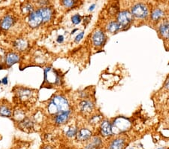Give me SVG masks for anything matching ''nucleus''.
Segmentation results:
<instances>
[{"label": "nucleus", "instance_id": "1", "mask_svg": "<svg viewBox=\"0 0 169 149\" xmlns=\"http://www.w3.org/2000/svg\"><path fill=\"white\" fill-rule=\"evenodd\" d=\"M70 108L68 100L62 96L57 95L53 97L48 105V111L51 114H57L58 113L68 111Z\"/></svg>", "mask_w": 169, "mask_h": 149}, {"label": "nucleus", "instance_id": "2", "mask_svg": "<svg viewBox=\"0 0 169 149\" xmlns=\"http://www.w3.org/2000/svg\"><path fill=\"white\" fill-rule=\"evenodd\" d=\"M131 127V122L129 120L124 117H118L115 119L112 124L113 135H119L120 133L129 130Z\"/></svg>", "mask_w": 169, "mask_h": 149}, {"label": "nucleus", "instance_id": "3", "mask_svg": "<svg viewBox=\"0 0 169 149\" xmlns=\"http://www.w3.org/2000/svg\"><path fill=\"white\" fill-rule=\"evenodd\" d=\"M44 72V82L49 84H59L60 82V77L57 72L53 68H46Z\"/></svg>", "mask_w": 169, "mask_h": 149}, {"label": "nucleus", "instance_id": "4", "mask_svg": "<svg viewBox=\"0 0 169 149\" xmlns=\"http://www.w3.org/2000/svg\"><path fill=\"white\" fill-rule=\"evenodd\" d=\"M131 13L133 17L139 19H145L148 16V8L144 4L137 3L131 8Z\"/></svg>", "mask_w": 169, "mask_h": 149}, {"label": "nucleus", "instance_id": "5", "mask_svg": "<svg viewBox=\"0 0 169 149\" xmlns=\"http://www.w3.org/2000/svg\"><path fill=\"white\" fill-rule=\"evenodd\" d=\"M133 21V16L131 12L128 11H123L119 13L117 16V22L122 27H126Z\"/></svg>", "mask_w": 169, "mask_h": 149}, {"label": "nucleus", "instance_id": "6", "mask_svg": "<svg viewBox=\"0 0 169 149\" xmlns=\"http://www.w3.org/2000/svg\"><path fill=\"white\" fill-rule=\"evenodd\" d=\"M42 22L43 18L39 9L37 10V11H32V12L30 13L29 15V25L32 27V28H36V27H38Z\"/></svg>", "mask_w": 169, "mask_h": 149}, {"label": "nucleus", "instance_id": "7", "mask_svg": "<svg viewBox=\"0 0 169 149\" xmlns=\"http://www.w3.org/2000/svg\"><path fill=\"white\" fill-rule=\"evenodd\" d=\"M100 133L103 136H111L113 135L112 124L107 120H104L101 122L100 126Z\"/></svg>", "mask_w": 169, "mask_h": 149}, {"label": "nucleus", "instance_id": "8", "mask_svg": "<svg viewBox=\"0 0 169 149\" xmlns=\"http://www.w3.org/2000/svg\"><path fill=\"white\" fill-rule=\"evenodd\" d=\"M70 115H71V111L70 110L63 111V112L58 113V114L55 115L54 121H55L56 124H58V125H62V124H65L68 121V120L70 117Z\"/></svg>", "mask_w": 169, "mask_h": 149}, {"label": "nucleus", "instance_id": "9", "mask_svg": "<svg viewBox=\"0 0 169 149\" xmlns=\"http://www.w3.org/2000/svg\"><path fill=\"white\" fill-rule=\"evenodd\" d=\"M92 38H93V43L94 45L96 47H100L104 44L106 37L102 31L97 30L94 32Z\"/></svg>", "mask_w": 169, "mask_h": 149}, {"label": "nucleus", "instance_id": "10", "mask_svg": "<svg viewBox=\"0 0 169 149\" xmlns=\"http://www.w3.org/2000/svg\"><path fill=\"white\" fill-rule=\"evenodd\" d=\"M17 94H18V98H19L21 101L26 102L31 100L33 94H32V91L29 90V89L23 88L22 87V88L18 89Z\"/></svg>", "mask_w": 169, "mask_h": 149}, {"label": "nucleus", "instance_id": "11", "mask_svg": "<svg viewBox=\"0 0 169 149\" xmlns=\"http://www.w3.org/2000/svg\"><path fill=\"white\" fill-rule=\"evenodd\" d=\"M20 55H18L17 53L10 52L5 57V64L7 66L11 67L15 63H18L20 61Z\"/></svg>", "mask_w": 169, "mask_h": 149}, {"label": "nucleus", "instance_id": "12", "mask_svg": "<svg viewBox=\"0 0 169 149\" xmlns=\"http://www.w3.org/2000/svg\"><path fill=\"white\" fill-rule=\"evenodd\" d=\"M91 136H92L91 130H90L87 128H82L78 132L76 136H77V139H78V141L84 142L88 140L91 137Z\"/></svg>", "mask_w": 169, "mask_h": 149}, {"label": "nucleus", "instance_id": "13", "mask_svg": "<svg viewBox=\"0 0 169 149\" xmlns=\"http://www.w3.org/2000/svg\"><path fill=\"white\" fill-rule=\"evenodd\" d=\"M159 32L162 38L169 39V21H165L160 24L159 27Z\"/></svg>", "mask_w": 169, "mask_h": 149}, {"label": "nucleus", "instance_id": "14", "mask_svg": "<svg viewBox=\"0 0 169 149\" xmlns=\"http://www.w3.org/2000/svg\"><path fill=\"white\" fill-rule=\"evenodd\" d=\"M80 108L81 111L84 114H89L92 112L94 108L93 103L89 100H84L80 103Z\"/></svg>", "mask_w": 169, "mask_h": 149}, {"label": "nucleus", "instance_id": "15", "mask_svg": "<svg viewBox=\"0 0 169 149\" xmlns=\"http://www.w3.org/2000/svg\"><path fill=\"white\" fill-rule=\"evenodd\" d=\"M125 140L122 138L114 139L109 145V149H123Z\"/></svg>", "mask_w": 169, "mask_h": 149}, {"label": "nucleus", "instance_id": "16", "mask_svg": "<svg viewBox=\"0 0 169 149\" xmlns=\"http://www.w3.org/2000/svg\"><path fill=\"white\" fill-rule=\"evenodd\" d=\"M43 18V22H48L52 18V11L49 8H41L39 9Z\"/></svg>", "mask_w": 169, "mask_h": 149}, {"label": "nucleus", "instance_id": "17", "mask_svg": "<svg viewBox=\"0 0 169 149\" xmlns=\"http://www.w3.org/2000/svg\"><path fill=\"white\" fill-rule=\"evenodd\" d=\"M14 47L18 51H24L28 47V43L26 40L23 39V38H19L14 42Z\"/></svg>", "mask_w": 169, "mask_h": 149}, {"label": "nucleus", "instance_id": "18", "mask_svg": "<svg viewBox=\"0 0 169 149\" xmlns=\"http://www.w3.org/2000/svg\"><path fill=\"white\" fill-rule=\"evenodd\" d=\"M14 24V19L10 15H6L5 18H3L2 21V24H1V27L3 30H7L8 29L11 28V27L12 26V24Z\"/></svg>", "mask_w": 169, "mask_h": 149}, {"label": "nucleus", "instance_id": "19", "mask_svg": "<svg viewBox=\"0 0 169 149\" xmlns=\"http://www.w3.org/2000/svg\"><path fill=\"white\" fill-rule=\"evenodd\" d=\"M163 16H164V12L162 10H161L160 8H156L155 10L152 11L151 14H150V18L153 21H158Z\"/></svg>", "mask_w": 169, "mask_h": 149}, {"label": "nucleus", "instance_id": "20", "mask_svg": "<svg viewBox=\"0 0 169 149\" xmlns=\"http://www.w3.org/2000/svg\"><path fill=\"white\" fill-rule=\"evenodd\" d=\"M121 29V27L117 21H111L107 25V31L111 33H115Z\"/></svg>", "mask_w": 169, "mask_h": 149}, {"label": "nucleus", "instance_id": "21", "mask_svg": "<svg viewBox=\"0 0 169 149\" xmlns=\"http://www.w3.org/2000/svg\"><path fill=\"white\" fill-rule=\"evenodd\" d=\"M101 143V141L98 137H94L93 140L86 145L85 149H96L97 148L99 147Z\"/></svg>", "mask_w": 169, "mask_h": 149}, {"label": "nucleus", "instance_id": "22", "mask_svg": "<svg viewBox=\"0 0 169 149\" xmlns=\"http://www.w3.org/2000/svg\"><path fill=\"white\" fill-rule=\"evenodd\" d=\"M12 114L11 108L8 105H2L0 107V116L2 117H11Z\"/></svg>", "mask_w": 169, "mask_h": 149}, {"label": "nucleus", "instance_id": "23", "mask_svg": "<svg viewBox=\"0 0 169 149\" xmlns=\"http://www.w3.org/2000/svg\"><path fill=\"white\" fill-rule=\"evenodd\" d=\"M77 133H78V130L75 127H69L68 130H66L65 131V135L69 138H72V137L77 136Z\"/></svg>", "mask_w": 169, "mask_h": 149}, {"label": "nucleus", "instance_id": "24", "mask_svg": "<svg viewBox=\"0 0 169 149\" xmlns=\"http://www.w3.org/2000/svg\"><path fill=\"white\" fill-rule=\"evenodd\" d=\"M77 0H62V4L65 8H71L75 5Z\"/></svg>", "mask_w": 169, "mask_h": 149}, {"label": "nucleus", "instance_id": "25", "mask_svg": "<svg viewBox=\"0 0 169 149\" xmlns=\"http://www.w3.org/2000/svg\"><path fill=\"white\" fill-rule=\"evenodd\" d=\"M101 115H94L90 118V124H97L101 121Z\"/></svg>", "mask_w": 169, "mask_h": 149}, {"label": "nucleus", "instance_id": "26", "mask_svg": "<svg viewBox=\"0 0 169 149\" xmlns=\"http://www.w3.org/2000/svg\"><path fill=\"white\" fill-rule=\"evenodd\" d=\"M21 124L23 125V128L24 129H30L32 127V121H30L29 119L26 118V119H24V121L21 123Z\"/></svg>", "mask_w": 169, "mask_h": 149}, {"label": "nucleus", "instance_id": "27", "mask_svg": "<svg viewBox=\"0 0 169 149\" xmlns=\"http://www.w3.org/2000/svg\"><path fill=\"white\" fill-rule=\"evenodd\" d=\"M71 22L74 24V25H78L81 22V17L79 14H74V16L71 17Z\"/></svg>", "mask_w": 169, "mask_h": 149}, {"label": "nucleus", "instance_id": "28", "mask_svg": "<svg viewBox=\"0 0 169 149\" xmlns=\"http://www.w3.org/2000/svg\"><path fill=\"white\" fill-rule=\"evenodd\" d=\"M84 32H80V33L76 36V38H74V41H75L76 43H79L80 41L82 40V38H84Z\"/></svg>", "mask_w": 169, "mask_h": 149}, {"label": "nucleus", "instance_id": "29", "mask_svg": "<svg viewBox=\"0 0 169 149\" xmlns=\"http://www.w3.org/2000/svg\"><path fill=\"white\" fill-rule=\"evenodd\" d=\"M63 41H64V36L62 35H59L58 38H57V41L58 43H60V44H61V43L63 42Z\"/></svg>", "mask_w": 169, "mask_h": 149}, {"label": "nucleus", "instance_id": "30", "mask_svg": "<svg viewBox=\"0 0 169 149\" xmlns=\"http://www.w3.org/2000/svg\"><path fill=\"white\" fill-rule=\"evenodd\" d=\"M8 77L7 76H5V77H4L3 78H2L1 81H2V84H3L4 85H7L8 84Z\"/></svg>", "mask_w": 169, "mask_h": 149}, {"label": "nucleus", "instance_id": "31", "mask_svg": "<svg viewBox=\"0 0 169 149\" xmlns=\"http://www.w3.org/2000/svg\"><path fill=\"white\" fill-rule=\"evenodd\" d=\"M165 87L167 89L168 91H169V76L168 77L167 80H166L165 83Z\"/></svg>", "mask_w": 169, "mask_h": 149}, {"label": "nucleus", "instance_id": "32", "mask_svg": "<svg viewBox=\"0 0 169 149\" xmlns=\"http://www.w3.org/2000/svg\"><path fill=\"white\" fill-rule=\"evenodd\" d=\"M25 11L26 12H29V11H32V6H31V5H27L25 7Z\"/></svg>", "mask_w": 169, "mask_h": 149}, {"label": "nucleus", "instance_id": "33", "mask_svg": "<svg viewBox=\"0 0 169 149\" xmlns=\"http://www.w3.org/2000/svg\"><path fill=\"white\" fill-rule=\"evenodd\" d=\"M96 8V5L95 4H93V5H91V6L89 8V11H93L94 9H95Z\"/></svg>", "mask_w": 169, "mask_h": 149}, {"label": "nucleus", "instance_id": "34", "mask_svg": "<svg viewBox=\"0 0 169 149\" xmlns=\"http://www.w3.org/2000/svg\"><path fill=\"white\" fill-rule=\"evenodd\" d=\"M77 30H77V29H75V30H74L72 31V32H71V34H74V32H75L76 31H77Z\"/></svg>", "mask_w": 169, "mask_h": 149}, {"label": "nucleus", "instance_id": "35", "mask_svg": "<svg viewBox=\"0 0 169 149\" xmlns=\"http://www.w3.org/2000/svg\"><path fill=\"white\" fill-rule=\"evenodd\" d=\"M44 149H51V147H49V146H47L46 148H44Z\"/></svg>", "mask_w": 169, "mask_h": 149}, {"label": "nucleus", "instance_id": "36", "mask_svg": "<svg viewBox=\"0 0 169 149\" xmlns=\"http://www.w3.org/2000/svg\"><path fill=\"white\" fill-rule=\"evenodd\" d=\"M129 149H134V148H130Z\"/></svg>", "mask_w": 169, "mask_h": 149}, {"label": "nucleus", "instance_id": "37", "mask_svg": "<svg viewBox=\"0 0 169 149\" xmlns=\"http://www.w3.org/2000/svg\"><path fill=\"white\" fill-rule=\"evenodd\" d=\"M1 83H2V81H0V84H1Z\"/></svg>", "mask_w": 169, "mask_h": 149}, {"label": "nucleus", "instance_id": "38", "mask_svg": "<svg viewBox=\"0 0 169 149\" xmlns=\"http://www.w3.org/2000/svg\"><path fill=\"white\" fill-rule=\"evenodd\" d=\"M158 149H161V148H158Z\"/></svg>", "mask_w": 169, "mask_h": 149}]
</instances>
